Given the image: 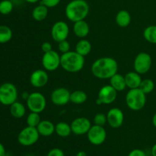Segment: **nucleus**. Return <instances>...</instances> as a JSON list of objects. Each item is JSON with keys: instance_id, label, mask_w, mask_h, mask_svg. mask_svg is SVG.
I'll return each mask as SVG.
<instances>
[{"instance_id": "nucleus-1", "label": "nucleus", "mask_w": 156, "mask_h": 156, "mask_svg": "<svg viewBox=\"0 0 156 156\" xmlns=\"http://www.w3.org/2000/svg\"><path fill=\"white\" fill-rule=\"evenodd\" d=\"M117 62L111 57L99 58L91 66V73L99 79H110L117 73Z\"/></svg>"}, {"instance_id": "nucleus-2", "label": "nucleus", "mask_w": 156, "mask_h": 156, "mask_svg": "<svg viewBox=\"0 0 156 156\" xmlns=\"http://www.w3.org/2000/svg\"><path fill=\"white\" fill-rule=\"evenodd\" d=\"M89 5L85 0H72L66 5L65 14L66 18L73 23L85 20L89 13Z\"/></svg>"}, {"instance_id": "nucleus-3", "label": "nucleus", "mask_w": 156, "mask_h": 156, "mask_svg": "<svg viewBox=\"0 0 156 156\" xmlns=\"http://www.w3.org/2000/svg\"><path fill=\"white\" fill-rule=\"evenodd\" d=\"M84 65V56L76 51H69L61 55L60 66L68 73H78L83 69Z\"/></svg>"}, {"instance_id": "nucleus-4", "label": "nucleus", "mask_w": 156, "mask_h": 156, "mask_svg": "<svg viewBox=\"0 0 156 156\" xmlns=\"http://www.w3.org/2000/svg\"><path fill=\"white\" fill-rule=\"evenodd\" d=\"M126 103L128 108L132 111H140L146 105V94L140 88H133L126 94Z\"/></svg>"}, {"instance_id": "nucleus-5", "label": "nucleus", "mask_w": 156, "mask_h": 156, "mask_svg": "<svg viewBox=\"0 0 156 156\" xmlns=\"http://www.w3.org/2000/svg\"><path fill=\"white\" fill-rule=\"evenodd\" d=\"M18 90L16 86L11 82H5L0 85V104L10 106L17 101Z\"/></svg>"}, {"instance_id": "nucleus-6", "label": "nucleus", "mask_w": 156, "mask_h": 156, "mask_svg": "<svg viewBox=\"0 0 156 156\" xmlns=\"http://www.w3.org/2000/svg\"><path fill=\"white\" fill-rule=\"evenodd\" d=\"M39 137L40 134L37 127L27 126L20 131L18 135V141L21 146H30L38 141Z\"/></svg>"}, {"instance_id": "nucleus-7", "label": "nucleus", "mask_w": 156, "mask_h": 156, "mask_svg": "<svg viewBox=\"0 0 156 156\" xmlns=\"http://www.w3.org/2000/svg\"><path fill=\"white\" fill-rule=\"evenodd\" d=\"M27 107L30 112L41 114L45 110L47 106V100L43 94L40 92H33L29 94L26 100Z\"/></svg>"}, {"instance_id": "nucleus-8", "label": "nucleus", "mask_w": 156, "mask_h": 156, "mask_svg": "<svg viewBox=\"0 0 156 156\" xmlns=\"http://www.w3.org/2000/svg\"><path fill=\"white\" fill-rule=\"evenodd\" d=\"M152 57L150 55L145 52H142L137 54L133 62L134 69L139 74H146L152 66Z\"/></svg>"}, {"instance_id": "nucleus-9", "label": "nucleus", "mask_w": 156, "mask_h": 156, "mask_svg": "<svg viewBox=\"0 0 156 156\" xmlns=\"http://www.w3.org/2000/svg\"><path fill=\"white\" fill-rule=\"evenodd\" d=\"M87 137L90 143L94 146H100L103 144L107 138V132L103 126L95 125L91 126L88 132L87 133Z\"/></svg>"}, {"instance_id": "nucleus-10", "label": "nucleus", "mask_w": 156, "mask_h": 156, "mask_svg": "<svg viewBox=\"0 0 156 156\" xmlns=\"http://www.w3.org/2000/svg\"><path fill=\"white\" fill-rule=\"evenodd\" d=\"M60 56L57 52L51 50L44 53L42 56L41 62L47 71H55L60 66Z\"/></svg>"}, {"instance_id": "nucleus-11", "label": "nucleus", "mask_w": 156, "mask_h": 156, "mask_svg": "<svg viewBox=\"0 0 156 156\" xmlns=\"http://www.w3.org/2000/svg\"><path fill=\"white\" fill-rule=\"evenodd\" d=\"M117 91L111 85H105L99 90L96 104L100 105H111L115 101Z\"/></svg>"}, {"instance_id": "nucleus-12", "label": "nucleus", "mask_w": 156, "mask_h": 156, "mask_svg": "<svg viewBox=\"0 0 156 156\" xmlns=\"http://www.w3.org/2000/svg\"><path fill=\"white\" fill-rule=\"evenodd\" d=\"M69 34V27L66 22L59 21L54 23L51 28V37L56 42L65 41L67 39Z\"/></svg>"}, {"instance_id": "nucleus-13", "label": "nucleus", "mask_w": 156, "mask_h": 156, "mask_svg": "<svg viewBox=\"0 0 156 156\" xmlns=\"http://www.w3.org/2000/svg\"><path fill=\"white\" fill-rule=\"evenodd\" d=\"M124 120L123 112L118 108H114L109 110L107 114V123L111 127L117 129L122 126Z\"/></svg>"}, {"instance_id": "nucleus-14", "label": "nucleus", "mask_w": 156, "mask_h": 156, "mask_svg": "<svg viewBox=\"0 0 156 156\" xmlns=\"http://www.w3.org/2000/svg\"><path fill=\"white\" fill-rule=\"evenodd\" d=\"M70 94L69 91L66 88H57L52 91L50 99L53 105L63 106L70 101Z\"/></svg>"}, {"instance_id": "nucleus-15", "label": "nucleus", "mask_w": 156, "mask_h": 156, "mask_svg": "<svg viewBox=\"0 0 156 156\" xmlns=\"http://www.w3.org/2000/svg\"><path fill=\"white\" fill-rule=\"evenodd\" d=\"M70 125H71L72 133L78 136L87 134L91 126V121L86 117H82L75 119Z\"/></svg>"}, {"instance_id": "nucleus-16", "label": "nucleus", "mask_w": 156, "mask_h": 156, "mask_svg": "<svg viewBox=\"0 0 156 156\" xmlns=\"http://www.w3.org/2000/svg\"><path fill=\"white\" fill-rule=\"evenodd\" d=\"M48 81L49 76L45 70H34L30 76V82L34 88H42L45 86Z\"/></svg>"}, {"instance_id": "nucleus-17", "label": "nucleus", "mask_w": 156, "mask_h": 156, "mask_svg": "<svg viewBox=\"0 0 156 156\" xmlns=\"http://www.w3.org/2000/svg\"><path fill=\"white\" fill-rule=\"evenodd\" d=\"M90 28L89 25L85 20H81V21H76L74 23L73 25V32L75 35L79 38H85L89 34Z\"/></svg>"}, {"instance_id": "nucleus-18", "label": "nucleus", "mask_w": 156, "mask_h": 156, "mask_svg": "<svg viewBox=\"0 0 156 156\" xmlns=\"http://www.w3.org/2000/svg\"><path fill=\"white\" fill-rule=\"evenodd\" d=\"M124 77L126 87H128L129 89L140 88L143 79H142L140 74H139L138 73H136V71L129 72L128 73H126Z\"/></svg>"}, {"instance_id": "nucleus-19", "label": "nucleus", "mask_w": 156, "mask_h": 156, "mask_svg": "<svg viewBox=\"0 0 156 156\" xmlns=\"http://www.w3.org/2000/svg\"><path fill=\"white\" fill-rule=\"evenodd\" d=\"M40 136H50L55 133V125L51 121L47 120H41L37 126Z\"/></svg>"}, {"instance_id": "nucleus-20", "label": "nucleus", "mask_w": 156, "mask_h": 156, "mask_svg": "<svg viewBox=\"0 0 156 156\" xmlns=\"http://www.w3.org/2000/svg\"><path fill=\"white\" fill-rule=\"evenodd\" d=\"M110 83H111V86L117 91H122L126 88L125 77L118 73H116L110 79Z\"/></svg>"}, {"instance_id": "nucleus-21", "label": "nucleus", "mask_w": 156, "mask_h": 156, "mask_svg": "<svg viewBox=\"0 0 156 156\" xmlns=\"http://www.w3.org/2000/svg\"><path fill=\"white\" fill-rule=\"evenodd\" d=\"M48 9L43 4L37 5L32 11V18L37 21H44L48 15Z\"/></svg>"}, {"instance_id": "nucleus-22", "label": "nucleus", "mask_w": 156, "mask_h": 156, "mask_svg": "<svg viewBox=\"0 0 156 156\" xmlns=\"http://www.w3.org/2000/svg\"><path fill=\"white\" fill-rule=\"evenodd\" d=\"M9 111H10V114L12 117L17 119H20L22 118L25 115L26 108L22 103L15 101L10 105Z\"/></svg>"}, {"instance_id": "nucleus-23", "label": "nucleus", "mask_w": 156, "mask_h": 156, "mask_svg": "<svg viewBox=\"0 0 156 156\" xmlns=\"http://www.w3.org/2000/svg\"><path fill=\"white\" fill-rule=\"evenodd\" d=\"M115 20L117 25L121 27H126L130 24L131 15L127 11L120 10L116 15Z\"/></svg>"}, {"instance_id": "nucleus-24", "label": "nucleus", "mask_w": 156, "mask_h": 156, "mask_svg": "<svg viewBox=\"0 0 156 156\" xmlns=\"http://www.w3.org/2000/svg\"><path fill=\"white\" fill-rule=\"evenodd\" d=\"M80 55L85 57V56L88 55L91 51V44L88 40L82 39L76 44V50Z\"/></svg>"}, {"instance_id": "nucleus-25", "label": "nucleus", "mask_w": 156, "mask_h": 156, "mask_svg": "<svg viewBox=\"0 0 156 156\" xmlns=\"http://www.w3.org/2000/svg\"><path fill=\"white\" fill-rule=\"evenodd\" d=\"M55 133L60 137H67L72 133L71 125L65 123L59 122L55 125Z\"/></svg>"}, {"instance_id": "nucleus-26", "label": "nucleus", "mask_w": 156, "mask_h": 156, "mask_svg": "<svg viewBox=\"0 0 156 156\" xmlns=\"http://www.w3.org/2000/svg\"><path fill=\"white\" fill-rule=\"evenodd\" d=\"M88 99V96L85 91L82 90H76L70 94V101L75 105H82Z\"/></svg>"}, {"instance_id": "nucleus-27", "label": "nucleus", "mask_w": 156, "mask_h": 156, "mask_svg": "<svg viewBox=\"0 0 156 156\" xmlns=\"http://www.w3.org/2000/svg\"><path fill=\"white\" fill-rule=\"evenodd\" d=\"M143 37L149 43L156 44V25H150L146 27L143 31Z\"/></svg>"}, {"instance_id": "nucleus-28", "label": "nucleus", "mask_w": 156, "mask_h": 156, "mask_svg": "<svg viewBox=\"0 0 156 156\" xmlns=\"http://www.w3.org/2000/svg\"><path fill=\"white\" fill-rule=\"evenodd\" d=\"M12 37V30L6 25H0V44H6Z\"/></svg>"}, {"instance_id": "nucleus-29", "label": "nucleus", "mask_w": 156, "mask_h": 156, "mask_svg": "<svg viewBox=\"0 0 156 156\" xmlns=\"http://www.w3.org/2000/svg\"><path fill=\"white\" fill-rule=\"evenodd\" d=\"M140 88L146 94H149L152 92L155 88V83L152 79H146L142 80L141 84H140Z\"/></svg>"}, {"instance_id": "nucleus-30", "label": "nucleus", "mask_w": 156, "mask_h": 156, "mask_svg": "<svg viewBox=\"0 0 156 156\" xmlns=\"http://www.w3.org/2000/svg\"><path fill=\"white\" fill-rule=\"evenodd\" d=\"M41 121V116H40V114H38V113L30 112L27 117V124L29 126L37 127Z\"/></svg>"}, {"instance_id": "nucleus-31", "label": "nucleus", "mask_w": 156, "mask_h": 156, "mask_svg": "<svg viewBox=\"0 0 156 156\" xmlns=\"http://www.w3.org/2000/svg\"><path fill=\"white\" fill-rule=\"evenodd\" d=\"M13 3L10 0H2L0 2V14L9 15L13 10Z\"/></svg>"}, {"instance_id": "nucleus-32", "label": "nucleus", "mask_w": 156, "mask_h": 156, "mask_svg": "<svg viewBox=\"0 0 156 156\" xmlns=\"http://www.w3.org/2000/svg\"><path fill=\"white\" fill-rule=\"evenodd\" d=\"M94 123L95 125L104 126L107 123V115L102 113H98L95 114L94 117Z\"/></svg>"}, {"instance_id": "nucleus-33", "label": "nucleus", "mask_w": 156, "mask_h": 156, "mask_svg": "<svg viewBox=\"0 0 156 156\" xmlns=\"http://www.w3.org/2000/svg\"><path fill=\"white\" fill-rule=\"evenodd\" d=\"M58 49H59V52L62 53H65L70 51L69 43L66 40L60 41V42L58 43Z\"/></svg>"}, {"instance_id": "nucleus-34", "label": "nucleus", "mask_w": 156, "mask_h": 156, "mask_svg": "<svg viewBox=\"0 0 156 156\" xmlns=\"http://www.w3.org/2000/svg\"><path fill=\"white\" fill-rule=\"evenodd\" d=\"M61 0H41V4L44 5L47 8H54L59 4Z\"/></svg>"}, {"instance_id": "nucleus-35", "label": "nucleus", "mask_w": 156, "mask_h": 156, "mask_svg": "<svg viewBox=\"0 0 156 156\" xmlns=\"http://www.w3.org/2000/svg\"><path fill=\"white\" fill-rule=\"evenodd\" d=\"M47 156H65L64 152L59 148L52 149L47 154Z\"/></svg>"}, {"instance_id": "nucleus-36", "label": "nucleus", "mask_w": 156, "mask_h": 156, "mask_svg": "<svg viewBox=\"0 0 156 156\" xmlns=\"http://www.w3.org/2000/svg\"><path fill=\"white\" fill-rule=\"evenodd\" d=\"M127 156H146V153H145L144 151L141 150V149H136L133 150L131 151Z\"/></svg>"}, {"instance_id": "nucleus-37", "label": "nucleus", "mask_w": 156, "mask_h": 156, "mask_svg": "<svg viewBox=\"0 0 156 156\" xmlns=\"http://www.w3.org/2000/svg\"><path fill=\"white\" fill-rule=\"evenodd\" d=\"M41 50L44 53H47V52L51 51L52 50V45L49 42H44L43 43L42 45H41Z\"/></svg>"}, {"instance_id": "nucleus-38", "label": "nucleus", "mask_w": 156, "mask_h": 156, "mask_svg": "<svg viewBox=\"0 0 156 156\" xmlns=\"http://www.w3.org/2000/svg\"><path fill=\"white\" fill-rule=\"evenodd\" d=\"M5 149L4 146L0 143V156H5Z\"/></svg>"}, {"instance_id": "nucleus-39", "label": "nucleus", "mask_w": 156, "mask_h": 156, "mask_svg": "<svg viewBox=\"0 0 156 156\" xmlns=\"http://www.w3.org/2000/svg\"><path fill=\"white\" fill-rule=\"evenodd\" d=\"M151 152H152V156H156V143L152 146V151H151Z\"/></svg>"}, {"instance_id": "nucleus-40", "label": "nucleus", "mask_w": 156, "mask_h": 156, "mask_svg": "<svg viewBox=\"0 0 156 156\" xmlns=\"http://www.w3.org/2000/svg\"><path fill=\"white\" fill-rule=\"evenodd\" d=\"M76 156H87V154L85 152H83V151H80V152H79L76 154Z\"/></svg>"}, {"instance_id": "nucleus-41", "label": "nucleus", "mask_w": 156, "mask_h": 156, "mask_svg": "<svg viewBox=\"0 0 156 156\" xmlns=\"http://www.w3.org/2000/svg\"><path fill=\"white\" fill-rule=\"evenodd\" d=\"M152 123H153V126L156 128V113L154 114L153 117H152Z\"/></svg>"}, {"instance_id": "nucleus-42", "label": "nucleus", "mask_w": 156, "mask_h": 156, "mask_svg": "<svg viewBox=\"0 0 156 156\" xmlns=\"http://www.w3.org/2000/svg\"><path fill=\"white\" fill-rule=\"evenodd\" d=\"M25 2H27L28 3H36L37 2L41 1V0H24Z\"/></svg>"}]
</instances>
